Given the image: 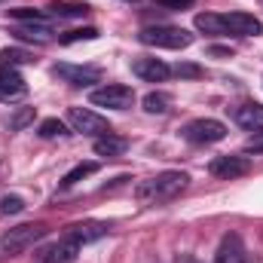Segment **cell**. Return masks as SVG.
Listing matches in <instances>:
<instances>
[{"label": "cell", "mask_w": 263, "mask_h": 263, "mask_svg": "<svg viewBox=\"0 0 263 263\" xmlns=\"http://www.w3.org/2000/svg\"><path fill=\"white\" fill-rule=\"evenodd\" d=\"M126 147H129V141L126 138H117V135H101V138H95V153L98 156H120V153H126Z\"/></svg>", "instance_id": "18"}, {"label": "cell", "mask_w": 263, "mask_h": 263, "mask_svg": "<svg viewBox=\"0 0 263 263\" xmlns=\"http://www.w3.org/2000/svg\"><path fill=\"white\" fill-rule=\"evenodd\" d=\"M132 73L141 77V80H147V83H162L172 73V67L165 65V62H159V59H135L132 62Z\"/></svg>", "instance_id": "12"}, {"label": "cell", "mask_w": 263, "mask_h": 263, "mask_svg": "<svg viewBox=\"0 0 263 263\" xmlns=\"http://www.w3.org/2000/svg\"><path fill=\"white\" fill-rule=\"evenodd\" d=\"M248 168H251V162H248L245 156H233V153H227V156H214V159L208 162V172H211L214 178H223V181L242 178V175H248Z\"/></svg>", "instance_id": "9"}, {"label": "cell", "mask_w": 263, "mask_h": 263, "mask_svg": "<svg viewBox=\"0 0 263 263\" xmlns=\"http://www.w3.org/2000/svg\"><path fill=\"white\" fill-rule=\"evenodd\" d=\"M89 101L95 107H110V110H129L132 101H135V92L123 83H107L101 89H92Z\"/></svg>", "instance_id": "4"}, {"label": "cell", "mask_w": 263, "mask_h": 263, "mask_svg": "<svg viewBox=\"0 0 263 263\" xmlns=\"http://www.w3.org/2000/svg\"><path fill=\"white\" fill-rule=\"evenodd\" d=\"M175 263H199V260L193 257V254H178V260Z\"/></svg>", "instance_id": "31"}, {"label": "cell", "mask_w": 263, "mask_h": 263, "mask_svg": "<svg viewBox=\"0 0 263 263\" xmlns=\"http://www.w3.org/2000/svg\"><path fill=\"white\" fill-rule=\"evenodd\" d=\"M25 95H28V83L22 80V73L0 62V101L12 104V101H22Z\"/></svg>", "instance_id": "8"}, {"label": "cell", "mask_w": 263, "mask_h": 263, "mask_svg": "<svg viewBox=\"0 0 263 263\" xmlns=\"http://www.w3.org/2000/svg\"><path fill=\"white\" fill-rule=\"evenodd\" d=\"M159 6H168V9H187L193 6V0H156Z\"/></svg>", "instance_id": "29"}, {"label": "cell", "mask_w": 263, "mask_h": 263, "mask_svg": "<svg viewBox=\"0 0 263 263\" xmlns=\"http://www.w3.org/2000/svg\"><path fill=\"white\" fill-rule=\"evenodd\" d=\"M67 123H70L73 132L89 135V138H101V135L110 132V123H107L101 114L89 110V107H70V110H67Z\"/></svg>", "instance_id": "6"}, {"label": "cell", "mask_w": 263, "mask_h": 263, "mask_svg": "<svg viewBox=\"0 0 263 263\" xmlns=\"http://www.w3.org/2000/svg\"><path fill=\"white\" fill-rule=\"evenodd\" d=\"M49 9H52L59 18H73V15H86V12H89L86 3H67V0H55V3H49Z\"/></svg>", "instance_id": "20"}, {"label": "cell", "mask_w": 263, "mask_h": 263, "mask_svg": "<svg viewBox=\"0 0 263 263\" xmlns=\"http://www.w3.org/2000/svg\"><path fill=\"white\" fill-rule=\"evenodd\" d=\"M31 120H34V107H25V110H18V114L9 120V129H25Z\"/></svg>", "instance_id": "27"}, {"label": "cell", "mask_w": 263, "mask_h": 263, "mask_svg": "<svg viewBox=\"0 0 263 263\" xmlns=\"http://www.w3.org/2000/svg\"><path fill=\"white\" fill-rule=\"evenodd\" d=\"M214 263H245V245L236 233H227L217 245V254H214Z\"/></svg>", "instance_id": "14"}, {"label": "cell", "mask_w": 263, "mask_h": 263, "mask_svg": "<svg viewBox=\"0 0 263 263\" xmlns=\"http://www.w3.org/2000/svg\"><path fill=\"white\" fill-rule=\"evenodd\" d=\"M168 107H172V95H165V92H150L144 98V110L147 114H165Z\"/></svg>", "instance_id": "21"}, {"label": "cell", "mask_w": 263, "mask_h": 263, "mask_svg": "<svg viewBox=\"0 0 263 263\" xmlns=\"http://www.w3.org/2000/svg\"><path fill=\"white\" fill-rule=\"evenodd\" d=\"M25 211V199L22 196H3L0 199V214H18Z\"/></svg>", "instance_id": "26"}, {"label": "cell", "mask_w": 263, "mask_h": 263, "mask_svg": "<svg viewBox=\"0 0 263 263\" xmlns=\"http://www.w3.org/2000/svg\"><path fill=\"white\" fill-rule=\"evenodd\" d=\"M245 150H248V153H263V132H257V135L245 144Z\"/></svg>", "instance_id": "28"}, {"label": "cell", "mask_w": 263, "mask_h": 263, "mask_svg": "<svg viewBox=\"0 0 263 263\" xmlns=\"http://www.w3.org/2000/svg\"><path fill=\"white\" fill-rule=\"evenodd\" d=\"M80 40H98V28H77L62 37V43H80Z\"/></svg>", "instance_id": "24"}, {"label": "cell", "mask_w": 263, "mask_h": 263, "mask_svg": "<svg viewBox=\"0 0 263 263\" xmlns=\"http://www.w3.org/2000/svg\"><path fill=\"white\" fill-rule=\"evenodd\" d=\"M52 73L59 80H65L70 86H89V83H98L101 80V70L92 65H55Z\"/></svg>", "instance_id": "10"}, {"label": "cell", "mask_w": 263, "mask_h": 263, "mask_svg": "<svg viewBox=\"0 0 263 263\" xmlns=\"http://www.w3.org/2000/svg\"><path fill=\"white\" fill-rule=\"evenodd\" d=\"M37 132H40V138H59V135H67V126L62 120H43Z\"/></svg>", "instance_id": "23"}, {"label": "cell", "mask_w": 263, "mask_h": 263, "mask_svg": "<svg viewBox=\"0 0 263 263\" xmlns=\"http://www.w3.org/2000/svg\"><path fill=\"white\" fill-rule=\"evenodd\" d=\"M233 120L242 126L245 132H263V104L257 101H248V104H239L236 110H233Z\"/></svg>", "instance_id": "13"}, {"label": "cell", "mask_w": 263, "mask_h": 263, "mask_svg": "<svg viewBox=\"0 0 263 263\" xmlns=\"http://www.w3.org/2000/svg\"><path fill=\"white\" fill-rule=\"evenodd\" d=\"M138 40L144 46H156V49H187L193 43V34L187 28H175V25H153V28H144L138 34Z\"/></svg>", "instance_id": "2"}, {"label": "cell", "mask_w": 263, "mask_h": 263, "mask_svg": "<svg viewBox=\"0 0 263 263\" xmlns=\"http://www.w3.org/2000/svg\"><path fill=\"white\" fill-rule=\"evenodd\" d=\"M181 138L190 141V144H217L227 138V126L220 120H190L184 129H181Z\"/></svg>", "instance_id": "5"}, {"label": "cell", "mask_w": 263, "mask_h": 263, "mask_svg": "<svg viewBox=\"0 0 263 263\" xmlns=\"http://www.w3.org/2000/svg\"><path fill=\"white\" fill-rule=\"evenodd\" d=\"M196 31L211 34V37H227V34H230L223 15H214V12H199L196 15Z\"/></svg>", "instance_id": "17"}, {"label": "cell", "mask_w": 263, "mask_h": 263, "mask_svg": "<svg viewBox=\"0 0 263 263\" xmlns=\"http://www.w3.org/2000/svg\"><path fill=\"white\" fill-rule=\"evenodd\" d=\"M223 22H227L230 34H239V37H257V34H263V22L254 18L251 12H230V15H223Z\"/></svg>", "instance_id": "11"}, {"label": "cell", "mask_w": 263, "mask_h": 263, "mask_svg": "<svg viewBox=\"0 0 263 263\" xmlns=\"http://www.w3.org/2000/svg\"><path fill=\"white\" fill-rule=\"evenodd\" d=\"M18 40H31V43H49L52 40V28L46 25V22H25V25H18L15 31H12Z\"/></svg>", "instance_id": "16"}, {"label": "cell", "mask_w": 263, "mask_h": 263, "mask_svg": "<svg viewBox=\"0 0 263 263\" xmlns=\"http://www.w3.org/2000/svg\"><path fill=\"white\" fill-rule=\"evenodd\" d=\"M175 73H178V77H199L202 70H199L196 65H178L175 67Z\"/></svg>", "instance_id": "30"}, {"label": "cell", "mask_w": 263, "mask_h": 263, "mask_svg": "<svg viewBox=\"0 0 263 263\" xmlns=\"http://www.w3.org/2000/svg\"><path fill=\"white\" fill-rule=\"evenodd\" d=\"M0 62H3V65H9V67L31 65V62H34V55H31V52H25V49H3V52H0Z\"/></svg>", "instance_id": "22"}, {"label": "cell", "mask_w": 263, "mask_h": 263, "mask_svg": "<svg viewBox=\"0 0 263 263\" xmlns=\"http://www.w3.org/2000/svg\"><path fill=\"white\" fill-rule=\"evenodd\" d=\"M46 233H49L46 223H22V227H12V230L0 239V248H3V254L12 257V254H22V251L34 248Z\"/></svg>", "instance_id": "3"}, {"label": "cell", "mask_w": 263, "mask_h": 263, "mask_svg": "<svg viewBox=\"0 0 263 263\" xmlns=\"http://www.w3.org/2000/svg\"><path fill=\"white\" fill-rule=\"evenodd\" d=\"M67 233H70L73 239H80V245H89V242H95V239H104V236L110 233V227L101 223V220H83V223H70Z\"/></svg>", "instance_id": "15"}, {"label": "cell", "mask_w": 263, "mask_h": 263, "mask_svg": "<svg viewBox=\"0 0 263 263\" xmlns=\"http://www.w3.org/2000/svg\"><path fill=\"white\" fill-rule=\"evenodd\" d=\"M98 172V162H80V165H73L70 172H67L65 178H62V187H73V184H80L83 178H89V175H95Z\"/></svg>", "instance_id": "19"}, {"label": "cell", "mask_w": 263, "mask_h": 263, "mask_svg": "<svg viewBox=\"0 0 263 263\" xmlns=\"http://www.w3.org/2000/svg\"><path fill=\"white\" fill-rule=\"evenodd\" d=\"M80 239H73L70 233H65L59 242H52L49 248H43L40 254H37V260L40 263H73L77 260V254H80Z\"/></svg>", "instance_id": "7"}, {"label": "cell", "mask_w": 263, "mask_h": 263, "mask_svg": "<svg viewBox=\"0 0 263 263\" xmlns=\"http://www.w3.org/2000/svg\"><path fill=\"white\" fill-rule=\"evenodd\" d=\"M9 15L18 18V22H43V12L40 9H28V6H15V9H9Z\"/></svg>", "instance_id": "25"}, {"label": "cell", "mask_w": 263, "mask_h": 263, "mask_svg": "<svg viewBox=\"0 0 263 263\" xmlns=\"http://www.w3.org/2000/svg\"><path fill=\"white\" fill-rule=\"evenodd\" d=\"M190 178L184 172H162L156 178H147L135 187V196L141 205H162V202H172L175 196H181L187 190Z\"/></svg>", "instance_id": "1"}]
</instances>
